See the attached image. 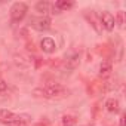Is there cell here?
<instances>
[{
	"label": "cell",
	"instance_id": "obj_1",
	"mask_svg": "<svg viewBox=\"0 0 126 126\" xmlns=\"http://www.w3.org/2000/svg\"><path fill=\"white\" fill-rule=\"evenodd\" d=\"M36 96H42V98H46V99H61V98H65L68 95V91L62 86V85H47L45 88H40V89H36L33 92Z\"/></svg>",
	"mask_w": 126,
	"mask_h": 126
},
{
	"label": "cell",
	"instance_id": "obj_2",
	"mask_svg": "<svg viewBox=\"0 0 126 126\" xmlns=\"http://www.w3.org/2000/svg\"><path fill=\"white\" fill-rule=\"evenodd\" d=\"M28 12V6L24 3V2H16L12 5L11 8V22L12 24H16L19 21L24 19V16L27 15Z\"/></svg>",
	"mask_w": 126,
	"mask_h": 126
},
{
	"label": "cell",
	"instance_id": "obj_3",
	"mask_svg": "<svg viewBox=\"0 0 126 126\" xmlns=\"http://www.w3.org/2000/svg\"><path fill=\"white\" fill-rule=\"evenodd\" d=\"M25 116H21V114H15L9 110H3V108H0V122H3V123H9V122H16V120H27L24 119Z\"/></svg>",
	"mask_w": 126,
	"mask_h": 126
},
{
	"label": "cell",
	"instance_id": "obj_4",
	"mask_svg": "<svg viewBox=\"0 0 126 126\" xmlns=\"http://www.w3.org/2000/svg\"><path fill=\"white\" fill-rule=\"evenodd\" d=\"M99 22H101V27H104L107 31H111V30L114 28L116 19H114V16H113L110 12H102L101 18H99Z\"/></svg>",
	"mask_w": 126,
	"mask_h": 126
},
{
	"label": "cell",
	"instance_id": "obj_5",
	"mask_svg": "<svg viewBox=\"0 0 126 126\" xmlns=\"http://www.w3.org/2000/svg\"><path fill=\"white\" fill-rule=\"evenodd\" d=\"M31 27L37 31H46L50 28V19L46 18V16H40V18H36L31 24Z\"/></svg>",
	"mask_w": 126,
	"mask_h": 126
},
{
	"label": "cell",
	"instance_id": "obj_6",
	"mask_svg": "<svg viewBox=\"0 0 126 126\" xmlns=\"http://www.w3.org/2000/svg\"><path fill=\"white\" fill-rule=\"evenodd\" d=\"M40 47H42L43 52H46V53H52V52H55L56 45H55L53 39H50V37H45V39H42V42H40Z\"/></svg>",
	"mask_w": 126,
	"mask_h": 126
},
{
	"label": "cell",
	"instance_id": "obj_7",
	"mask_svg": "<svg viewBox=\"0 0 126 126\" xmlns=\"http://www.w3.org/2000/svg\"><path fill=\"white\" fill-rule=\"evenodd\" d=\"M111 71H113L111 62H108V61L101 62V65H99V76H101V77H108V76H111Z\"/></svg>",
	"mask_w": 126,
	"mask_h": 126
},
{
	"label": "cell",
	"instance_id": "obj_8",
	"mask_svg": "<svg viewBox=\"0 0 126 126\" xmlns=\"http://www.w3.org/2000/svg\"><path fill=\"white\" fill-rule=\"evenodd\" d=\"M73 6H74L73 0H58V2H55V9L56 11H68Z\"/></svg>",
	"mask_w": 126,
	"mask_h": 126
},
{
	"label": "cell",
	"instance_id": "obj_9",
	"mask_svg": "<svg viewBox=\"0 0 126 126\" xmlns=\"http://www.w3.org/2000/svg\"><path fill=\"white\" fill-rule=\"evenodd\" d=\"M79 64H80V56H79V53H73V55L67 59V67H68L70 70H76V68L79 67Z\"/></svg>",
	"mask_w": 126,
	"mask_h": 126
},
{
	"label": "cell",
	"instance_id": "obj_10",
	"mask_svg": "<svg viewBox=\"0 0 126 126\" xmlns=\"http://www.w3.org/2000/svg\"><path fill=\"white\" fill-rule=\"evenodd\" d=\"M105 107H107L108 111H111V113H117V111H119V101H117L116 98H110V99L105 102Z\"/></svg>",
	"mask_w": 126,
	"mask_h": 126
},
{
	"label": "cell",
	"instance_id": "obj_11",
	"mask_svg": "<svg viewBox=\"0 0 126 126\" xmlns=\"http://www.w3.org/2000/svg\"><path fill=\"white\" fill-rule=\"evenodd\" d=\"M89 18V21H91V24H92V27L98 31V33H101V22L96 19V15L94 14V12H91V16H88Z\"/></svg>",
	"mask_w": 126,
	"mask_h": 126
},
{
	"label": "cell",
	"instance_id": "obj_12",
	"mask_svg": "<svg viewBox=\"0 0 126 126\" xmlns=\"http://www.w3.org/2000/svg\"><path fill=\"white\" fill-rule=\"evenodd\" d=\"M49 8H50V5H49L47 2H39V3L36 5V9H37L39 12H42V14H47V12H49Z\"/></svg>",
	"mask_w": 126,
	"mask_h": 126
},
{
	"label": "cell",
	"instance_id": "obj_13",
	"mask_svg": "<svg viewBox=\"0 0 126 126\" xmlns=\"http://www.w3.org/2000/svg\"><path fill=\"white\" fill-rule=\"evenodd\" d=\"M74 122H76V119L73 116H64V117L61 119V125L62 126H73Z\"/></svg>",
	"mask_w": 126,
	"mask_h": 126
},
{
	"label": "cell",
	"instance_id": "obj_14",
	"mask_svg": "<svg viewBox=\"0 0 126 126\" xmlns=\"http://www.w3.org/2000/svg\"><path fill=\"white\" fill-rule=\"evenodd\" d=\"M117 24H119V27H123L125 25V14L123 12H117ZM114 18V19H116Z\"/></svg>",
	"mask_w": 126,
	"mask_h": 126
},
{
	"label": "cell",
	"instance_id": "obj_15",
	"mask_svg": "<svg viewBox=\"0 0 126 126\" xmlns=\"http://www.w3.org/2000/svg\"><path fill=\"white\" fill-rule=\"evenodd\" d=\"M6 126H28L27 122L24 120H16V122H9V123H5Z\"/></svg>",
	"mask_w": 126,
	"mask_h": 126
},
{
	"label": "cell",
	"instance_id": "obj_16",
	"mask_svg": "<svg viewBox=\"0 0 126 126\" xmlns=\"http://www.w3.org/2000/svg\"><path fill=\"white\" fill-rule=\"evenodd\" d=\"M6 89H8L6 83H5V82H0V94H3V92H6Z\"/></svg>",
	"mask_w": 126,
	"mask_h": 126
}]
</instances>
